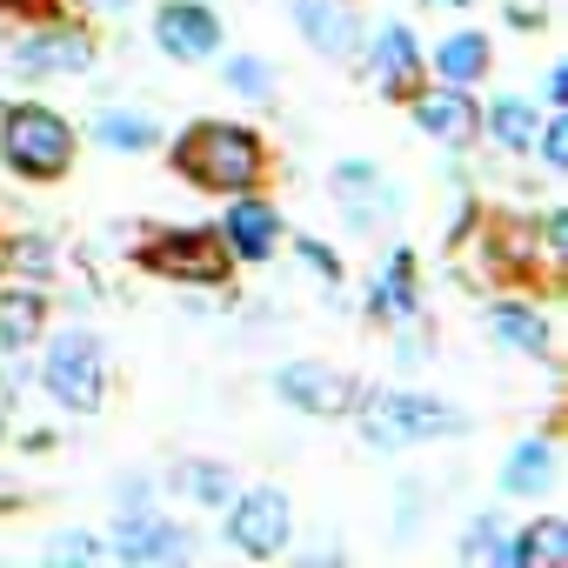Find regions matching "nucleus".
I'll list each match as a JSON object with an SVG mask.
<instances>
[{"mask_svg":"<svg viewBox=\"0 0 568 568\" xmlns=\"http://www.w3.org/2000/svg\"><path fill=\"white\" fill-rule=\"evenodd\" d=\"M568 561V521L561 515H535V521H515L495 568H561Z\"/></svg>","mask_w":568,"mask_h":568,"instance_id":"nucleus-19","label":"nucleus"},{"mask_svg":"<svg viewBox=\"0 0 568 568\" xmlns=\"http://www.w3.org/2000/svg\"><path fill=\"white\" fill-rule=\"evenodd\" d=\"M355 428H362L368 448L402 455V448H422V442L468 435V415L442 395H422V388H362L355 395Z\"/></svg>","mask_w":568,"mask_h":568,"instance_id":"nucleus-2","label":"nucleus"},{"mask_svg":"<svg viewBox=\"0 0 568 568\" xmlns=\"http://www.w3.org/2000/svg\"><path fill=\"white\" fill-rule=\"evenodd\" d=\"M68 8H74V14H128L134 0H68Z\"/></svg>","mask_w":568,"mask_h":568,"instance_id":"nucleus-35","label":"nucleus"},{"mask_svg":"<svg viewBox=\"0 0 568 568\" xmlns=\"http://www.w3.org/2000/svg\"><path fill=\"white\" fill-rule=\"evenodd\" d=\"M362 54H368V74H375V88H382L388 101H408V94L422 88V74H428L422 34H415L408 21H388V28H375V41H362Z\"/></svg>","mask_w":568,"mask_h":568,"instance_id":"nucleus-14","label":"nucleus"},{"mask_svg":"<svg viewBox=\"0 0 568 568\" xmlns=\"http://www.w3.org/2000/svg\"><path fill=\"white\" fill-rule=\"evenodd\" d=\"M214 234H221V247H227L234 261L261 267V261H274V247H281V214H274V201H261V194L247 187V194H227V214L214 221Z\"/></svg>","mask_w":568,"mask_h":568,"instance_id":"nucleus-15","label":"nucleus"},{"mask_svg":"<svg viewBox=\"0 0 568 568\" xmlns=\"http://www.w3.org/2000/svg\"><path fill=\"white\" fill-rule=\"evenodd\" d=\"M148 495H154V481H148V475H128V481H121V508H141Z\"/></svg>","mask_w":568,"mask_h":568,"instance_id":"nucleus-34","label":"nucleus"},{"mask_svg":"<svg viewBox=\"0 0 568 568\" xmlns=\"http://www.w3.org/2000/svg\"><path fill=\"white\" fill-rule=\"evenodd\" d=\"M435 8H475V0H435Z\"/></svg>","mask_w":568,"mask_h":568,"instance_id":"nucleus-37","label":"nucleus"},{"mask_svg":"<svg viewBox=\"0 0 568 568\" xmlns=\"http://www.w3.org/2000/svg\"><path fill=\"white\" fill-rule=\"evenodd\" d=\"M528 154H541V168L548 174H568V114L561 108H548L541 114V128H535V148Z\"/></svg>","mask_w":568,"mask_h":568,"instance_id":"nucleus-28","label":"nucleus"},{"mask_svg":"<svg viewBox=\"0 0 568 568\" xmlns=\"http://www.w3.org/2000/svg\"><path fill=\"white\" fill-rule=\"evenodd\" d=\"M541 261H568V214L561 207L541 214Z\"/></svg>","mask_w":568,"mask_h":568,"instance_id":"nucleus-31","label":"nucleus"},{"mask_svg":"<svg viewBox=\"0 0 568 568\" xmlns=\"http://www.w3.org/2000/svg\"><path fill=\"white\" fill-rule=\"evenodd\" d=\"M288 21H295L302 41H308L315 54H328V61H355V48H362V34H368L348 0H288Z\"/></svg>","mask_w":568,"mask_h":568,"instance_id":"nucleus-16","label":"nucleus"},{"mask_svg":"<svg viewBox=\"0 0 568 568\" xmlns=\"http://www.w3.org/2000/svg\"><path fill=\"white\" fill-rule=\"evenodd\" d=\"M0 261H8L21 281H54V267H61V254H54V241H48V234H21Z\"/></svg>","mask_w":568,"mask_h":568,"instance_id":"nucleus-27","label":"nucleus"},{"mask_svg":"<svg viewBox=\"0 0 568 568\" xmlns=\"http://www.w3.org/2000/svg\"><path fill=\"white\" fill-rule=\"evenodd\" d=\"M108 555L128 561V568H148V561H187V555H194V535H187V521H174V515H161V508L141 501V508H121Z\"/></svg>","mask_w":568,"mask_h":568,"instance_id":"nucleus-12","label":"nucleus"},{"mask_svg":"<svg viewBox=\"0 0 568 568\" xmlns=\"http://www.w3.org/2000/svg\"><path fill=\"white\" fill-rule=\"evenodd\" d=\"M41 388L54 395V408L94 415V408L108 402V348H101V335H94V328H61V335H48Z\"/></svg>","mask_w":568,"mask_h":568,"instance_id":"nucleus-4","label":"nucleus"},{"mask_svg":"<svg viewBox=\"0 0 568 568\" xmlns=\"http://www.w3.org/2000/svg\"><path fill=\"white\" fill-rule=\"evenodd\" d=\"M328 187H335V214H342V227L362 234V241H368V234H388V227L408 214L402 181H388L382 161H368V154L335 161V168H328Z\"/></svg>","mask_w":568,"mask_h":568,"instance_id":"nucleus-6","label":"nucleus"},{"mask_svg":"<svg viewBox=\"0 0 568 568\" xmlns=\"http://www.w3.org/2000/svg\"><path fill=\"white\" fill-rule=\"evenodd\" d=\"M101 61V41H88L81 28H28V34H14V41H0V68L8 74H34V81H48V74H88Z\"/></svg>","mask_w":568,"mask_h":568,"instance_id":"nucleus-8","label":"nucleus"},{"mask_svg":"<svg viewBox=\"0 0 568 568\" xmlns=\"http://www.w3.org/2000/svg\"><path fill=\"white\" fill-rule=\"evenodd\" d=\"M161 148H168L174 174L194 181V187H207V194H247V187H261V174H267V141H261L247 121L201 114V121H187V128H181L174 141H161Z\"/></svg>","mask_w":568,"mask_h":568,"instance_id":"nucleus-1","label":"nucleus"},{"mask_svg":"<svg viewBox=\"0 0 568 568\" xmlns=\"http://www.w3.org/2000/svg\"><path fill=\"white\" fill-rule=\"evenodd\" d=\"M88 141L108 148V154H154V148L168 141V128H161L148 108H101V114L88 121Z\"/></svg>","mask_w":568,"mask_h":568,"instance_id":"nucleus-21","label":"nucleus"},{"mask_svg":"<svg viewBox=\"0 0 568 568\" xmlns=\"http://www.w3.org/2000/svg\"><path fill=\"white\" fill-rule=\"evenodd\" d=\"M488 335L501 348H515L521 362H555V328H548V308L521 302V295H501L488 302Z\"/></svg>","mask_w":568,"mask_h":568,"instance_id":"nucleus-17","label":"nucleus"},{"mask_svg":"<svg viewBox=\"0 0 568 568\" xmlns=\"http://www.w3.org/2000/svg\"><path fill=\"white\" fill-rule=\"evenodd\" d=\"M535 128H541V101H528V94H495L481 108V134L501 154H528L535 148Z\"/></svg>","mask_w":568,"mask_h":568,"instance_id":"nucleus-23","label":"nucleus"},{"mask_svg":"<svg viewBox=\"0 0 568 568\" xmlns=\"http://www.w3.org/2000/svg\"><path fill=\"white\" fill-rule=\"evenodd\" d=\"M221 81H227V94H241V101H274V68H267L261 54H227V61H221Z\"/></svg>","mask_w":568,"mask_h":568,"instance_id":"nucleus-26","label":"nucleus"},{"mask_svg":"<svg viewBox=\"0 0 568 568\" xmlns=\"http://www.w3.org/2000/svg\"><path fill=\"white\" fill-rule=\"evenodd\" d=\"M362 308L368 322L382 328H402V322H422V267H415V247H388L368 274V288H362Z\"/></svg>","mask_w":568,"mask_h":568,"instance_id":"nucleus-13","label":"nucleus"},{"mask_svg":"<svg viewBox=\"0 0 568 568\" xmlns=\"http://www.w3.org/2000/svg\"><path fill=\"white\" fill-rule=\"evenodd\" d=\"M221 515H227V521H221L227 548L247 555V561L288 555V541H295V501H288V488H274V481H261V488H234Z\"/></svg>","mask_w":568,"mask_h":568,"instance_id":"nucleus-7","label":"nucleus"},{"mask_svg":"<svg viewBox=\"0 0 568 568\" xmlns=\"http://www.w3.org/2000/svg\"><path fill=\"white\" fill-rule=\"evenodd\" d=\"M54 8V0H0V14H28V21H41Z\"/></svg>","mask_w":568,"mask_h":568,"instance_id":"nucleus-36","label":"nucleus"},{"mask_svg":"<svg viewBox=\"0 0 568 568\" xmlns=\"http://www.w3.org/2000/svg\"><path fill=\"white\" fill-rule=\"evenodd\" d=\"M508 28H521V34H535V28H548V14L535 8V0H508Z\"/></svg>","mask_w":568,"mask_h":568,"instance_id":"nucleus-33","label":"nucleus"},{"mask_svg":"<svg viewBox=\"0 0 568 568\" xmlns=\"http://www.w3.org/2000/svg\"><path fill=\"white\" fill-rule=\"evenodd\" d=\"M41 335H48V295H41V281L0 288V355H28Z\"/></svg>","mask_w":568,"mask_h":568,"instance_id":"nucleus-20","label":"nucleus"},{"mask_svg":"<svg viewBox=\"0 0 568 568\" xmlns=\"http://www.w3.org/2000/svg\"><path fill=\"white\" fill-rule=\"evenodd\" d=\"M134 261L161 281H181V288H221L234 267V254L221 247L214 227H154V234H141Z\"/></svg>","mask_w":568,"mask_h":568,"instance_id":"nucleus-5","label":"nucleus"},{"mask_svg":"<svg viewBox=\"0 0 568 568\" xmlns=\"http://www.w3.org/2000/svg\"><path fill=\"white\" fill-rule=\"evenodd\" d=\"M508 515H495V508H481V515H468V528L455 535V555L462 561H495L501 555V541H508Z\"/></svg>","mask_w":568,"mask_h":568,"instance_id":"nucleus-24","label":"nucleus"},{"mask_svg":"<svg viewBox=\"0 0 568 568\" xmlns=\"http://www.w3.org/2000/svg\"><path fill=\"white\" fill-rule=\"evenodd\" d=\"M101 555H108V541H101V535H88V528H61V535H48V561L88 568V561H101Z\"/></svg>","mask_w":568,"mask_h":568,"instance_id":"nucleus-29","label":"nucleus"},{"mask_svg":"<svg viewBox=\"0 0 568 568\" xmlns=\"http://www.w3.org/2000/svg\"><path fill=\"white\" fill-rule=\"evenodd\" d=\"M274 395L288 402L295 415L342 422V415H355L362 382H355L348 368H335V362H281V368H274Z\"/></svg>","mask_w":568,"mask_h":568,"instance_id":"nucleus-9","label":"nucleus"},{"mask_svg":"<svg viewBox=\"0 0 568 568\" xmlns=\"http://www.w3.org/2000/svg\"><path fill=\"white\" fill-rule=\"evenodd\" d=\"M0 442H8V402H0Z\"/></svg>","mask_w":568,"mask_h":568,"instance_id":"nucleus-38","label":"nucleus"},{"mask_svg":"<svg viewBox=\"0 0 568 568\" xmlns=\"http://www.w3.org/2000/svg\"><path fill=\"white\" fill-rule=\"evenodd\" d=\"M295 254H302V267L322 281V288H342V274H348V267H342V254H335L322 234H302V241H295Z\"/></svg>","mask_w":568,"mask_h":568,"instance_id":"nucleus-30","label":"nucleus"},{"mask_svg":"<svg viewBox=\"0 0 568 568\" xmlns=\"http://www.w3.org/2000/svg\"><path fill=\"white\" fill-rule=\"evenodd\" d=\"M148 34H154V48L168 54V61H181V68H207V61H221V14L207 8V0H161L154 8V21H148Z\"/></svg>","mask_w":568,"mask_h":568,"instance_id":"nucleus-10","label":"nucleus"},{"mask_svg":"<svg viewBox=\"0 0 568 568\" xmlns=\"http://www.w3.org/2000/svg\"><path fill=\"white\" fill-rule=\"evenodd\" d=\"M234 488H241V481H234L227 462H187V468H181V495H194L201 508H227Z\"/></svg>","mask_w":568,"mask_h":568,"instance_id":"nucleus-25","label":"nucleus"},{"mask_svg":"<svg viewBox=\"0 0 568 568\" xmlns=\"http://www.w3.org/2000/svg\"><path fill=\"white\" fill-rule=\"evenodd\" d=\"M555 442L548 435H528V442H515L508 455H501V475H495V488L508 495V501H541L548 488H555Z\"/></svg>","mask_w":568,"mask_h":568,"instance_id":"nucleus-18","label":"nucleus"},{"mask_svg":"<svg viewBox=\"0 0 568 568\" xmlns=\"http://www.w3.org/2000/svg\"><path fill=\"white\" fill-rule=\"evenodd\" d=\"M74 148H81V134L54 108H41V101L0 108V161H8L14 181H61L74 168Z\"/></svg>","mask_w":568,"mask_h":568,"instance_id":"nucleus-3","label":"nucleus"},{"mask_svg":"<svg viewBox=\"0 0 568 568\" xmlns=\"http://www.w3.org/2000/svg\"><path fill=\"white\" fill-rule=\"evenodd\" d=\"M428 68H435V81L475 88V81L495 68V48H488V34H481V28H455V34H442V41L428 48Z\"/></svg>","mask_w":568,"mask_h":568,"instance_id":"nucleus-22","label":"nucleus"},{"mask_svg":"<svg viewBox=\"0 0 568 568\" xmlns=\"http://www.w3.org/2000/svg\"><path fill=\"white\" fill-rule=\"evenodd\" d=\"M408 121L435 141V148H448V154H462V148H475L481 141V108H475V94L468 88H455V81H422L415 94H408Z\"/></svg>","mask_w":568,"mask_h":568,"instance_id":"nucleus-11","label":"nucleus"},{"mask_svg":"<svg viewBox=\"0 0 568 568\" xmlns=\"http://www.w3.org/2000/svg\"><path fill=\"white\" fill-rule=\"evenodd\" d=\"M541 108H568V61H555L541 74Z\"/></svg>","mask_w":568,"mask_h":568,"instance_id":"nucleus-32","label":"nucleus"}]
</instances>
